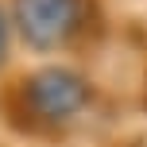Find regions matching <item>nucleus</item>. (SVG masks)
I'll return each mask as SVG.
<instances>
[{
	"label": "nucleus",
	"mask_w": 147,
	"mask_h": 147,
	"mask_svg": "<svg viewBox=\"0 0 147 147\" xmlns=\"http://www.w3.org/2000/svg\"><path fill=\"white\" fill-rule=\"evenodd\" d=\"M81 0H16V23L27 47H62L81 27Z\"/></svg>",
	"instance_id": "obj_1"
},
{
	"label": "nucleus",
	"mask_w": 147,
	"mask_h": 147,
	"mask_svg": "<svg viewBox=\"0 0 147 147\" xmlns=\"http://www.w3.org/2000/svg\"><path fill=\"white\" fill-rule=\"evenodd\" d=\"M85 101H89V85L70 70H43L31 85V105L47 120H66L85 109Z\"/></svg>",
	"instance_id": "obj_2"
},
{
	"label": "nucleus",
	"mask_w": 147,
	"mask_h": 147,
	"mask_svg": "<svg viewBox=\"0 0 147 147\" xmlns=\"http://www.w3.org/2000/svg\"><path fill=\"white\" fill-rule=\"evenodd\" d=\"M0 54H4V20H0Z\"/></svg>",
	"instance_id": "obj_3"
}]
</instances>
